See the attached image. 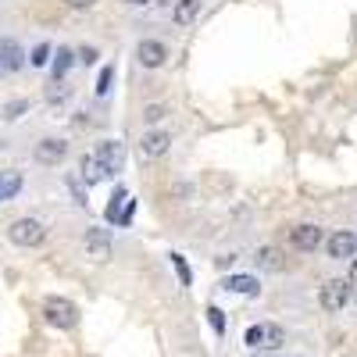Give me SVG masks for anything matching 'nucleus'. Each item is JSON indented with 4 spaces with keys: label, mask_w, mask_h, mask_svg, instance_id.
<instances>
[{
    "label": "nucleus",
    "mask_w": 357,
    "mask_h": 357,
    "mask_svg": "<svg viewBox=\"0 0 357 357\" xmlns=\"http://www.w3.org/2000/svg\"><path fill=\"white\" fill-rule=\"evenodd\" d=\"M243 343L250 350H275V347L286 343V333H282V325H275V321H257V325L247 329Z\"/></svg>",
    "instance_id": "obj_1"
},
{
    "label": "nucleus",
    "mask_w": 357,
    "mask_h": 357,
    "mask_svg": "<svg viewBox=\"0 0 357 357\" xmlns=\"http://www.w3.org/2000/svg\"><path fill=\"white\" fill-rule=\"evenodd\" d=\"M43 318L54 325V329H75L79 307L72 301H65V296H47L43 301Z\"/></svg>",
    "instance_id": "obj_2"
},
{
    "label": "nucleus",
    "mask_w": 357,
    "mask_h": 357,
    "mask_svg": "<svg viewBox=\"0 0 357 357\" xmlns=\"http://www.w3.org/2000/svg\"><path fill=\"white\" fill-rule=\"evenodd\" d=\"M43 236H47V229H43L40 218H18V222H11V229H8V240H11L15 247H40Z\"/></svg>",
    "instance_id": "obj_3"
},
{
    "label": "nucleus",
    "mask_w": 357,
    "mask_h": 357,
    "mask_svg": "<svg viewBox=\"0 0 357 357\" xmlns=\"http://www.w3.org/2000/svg\"><path fill=\"white\" fill-rule=\"evenodd\" d=\"M318 304L329 311V314L343 311L350 304V282L347 279H329V282L321 286V293H318Z\"/></svg>",
    "instance_id": "obj_4"
},
{
    "label": "nucleus",
    "mask_w": 357,
    "mask_h": 357,
    "mask_svg": "<svg viewBox=\"0 0 357 357\" xmlns=\"http://www.w3.org/2000/svg\"><path fill=\"white\" fill-rule=\"evenodd\" d=\"M97 165L107 172V178L114 175V172H122V165H126V143L122 139H104L100 146H97Z\"/></svg>",
    "instance_id": "obj_5"
},
{
    "label": "nucleus",
    "mask_w": 357,
    "mask_h": 357,
    "mask_svg": "<svg viewBox=\"0 0 357 357\" xmlns=\"http://www.w3.org/2000/svg\"><path fill=\"white\" fill-rule=\"evenodd\" d=\"M168 146H172V132L151 129V132H143V139H139V158L143 161H158V158L168 154Z\"/></svg>",
    "instance_id": "obj_6"
},
{
    "label": "nucleus",
    "mask_w": 357,
    "mask_h": 357,
    "mask_svg": "<svg viewBox=\"0 0 357 357\" xmlns=\"http://www.w3.org/2000/svg\"><path fill=\"white\" fill-rule=\"evenodd\" d=\"M136 57H139V65H143V68H161V65H165V57H168V47H165L161 40H139Z\"/></svg>",
    "instance_id": "obj_7"
},
{
    "label": "nucleus",
    "mask_w": 357,
    "mask_h": 357,
    "mask_svg": "<svg viewBox=\"0 0 357 357\" xmlns=\"http://www.w3.org/2000/svg\"><path fill=\"white\" fill-rule=\"evenodd\" d=\"M36 161L40 165H57V161H61L65 154H68V143L65 139H54V136H47V139H40L36 143Z\"/></svg>",
    "instance_id": "obj_8"
},
{
    "label": "nucleus",
    "mask_w": 357,
    "mask_h": 357,
    "mask_svg": "<svg viewBox=\"0 0 357 357\" xmlns=\"http://www.w3.org/2000/svg\"><path fill=\"white\" fill-rule=\"evenodd\" d=\"M86 254L93 261H107L111 257V232L107 229H89L86 232Z\"/></svg>",
    "instance_id": "obj_9"
},
{
    "label": "nucleus",
    "mask_w": 357,
    "mask_h": 357,
    "mask_svg": "<svg viewBox=\"0 0 357 357\" xmlns=\"http://www.w3.org/2000/svg\"><path fill=\"white\" fill-rule=\"evenodd\" d=\"M325 247H329V257H333V261L354 257V254H357V236H354V232H333Z\"/></svg>",
    "instance_id": "obj_10"
},
{
    "label": "nucleus",
    "mask_w": 357,
    "mask_h": 357,
    "mask_svg": "<svg viewBox=\"0 0 357 357\" xmlns=\"http://www.w3.org/2000/svg\"><path fill=\"white\" fill-rule=\"evenodd\" d=\"M289 243H293L296 250H318L321 229H318V225H296V229L289 232Z\"/></svg>",
    "instance_id": "obj_11"
},
{
    "label": "nucleus",
    "mask_w": 357,
    "mask_h": 357,
    "mask_svg": "<svg viewBox=\"0 0 357 357\" xmlns=\"http://www.w3.org/2000/svg\"><path fill=\"white\" fill-rule=\"evenodd\" d=\"M25 65V50L15 40H0V72H18Z\"/></svg>",
    "instance_id": "obj_12"
},
{
    "label": "nucleus",
    "mask_w": 357,
    "mask_h": 357,
    "mask_svg": "<svg viewBox=\"0 0 357 357\" xmlns=\"http://www.w3.org/2000/svg\"><path fill=\"white\" fill-rule=\"evenodd\" d=\"M225 289L229 293H243V296H257L261 293V286H257L254 275H229L225 279Z\"/></svg>",
    "instance_id": "obj_13"
},
{
    "label": "nucleus",
    "mask_w": 357,
    "mask_h": 357,
    "mask_svg": "<svg viewBox=\"0 0 357 357\" xmlns=\"http://www.w3.org/2000/svg\"><path fill=\"white\" fill-rule=\"evenodd\" d=\"M18 190H22V172L4 168V172H0V200H11V197H18Z\"/></svg>",
    "instance_id": "obj_14"
},
{
    "label": "nucleus",
    "mask_w": 357,
    "mask_h": 357,
    "mask_svg": "<svg viewBox=\"0 0 357 357\" xmlns=\"http://www.w3.org/2000/svg\"><path fill=\"white\" fill-rule=\"evenodd\" d=\"M72 61H75V54H72L68 47H57V54L50 57V72H54V82L68 75V68H72Z\"/></svg>",
    "instance_id": "obj_15"
},
{
    "label": "nucleus",
    "mask_w": 357,
    "mask_h": 357,
    "mask_svg": "<svg viewBox=\"0 0 357 357\" xmlns=\"http://www.w3.org/2000/svg\"><path fill=\"white\" fill-rule=\"evenodd\" d=\"M200 11V0H175V11H172V22L175 25H190Z\"/></svg>",
    "instance_id": "obj_16"
},
{
    "label": "nucleus",
    "mask_w": 357,
    "mask_h": 357,
    "mask_svg": "<svg viewBox=\"0 0 357 357\" xmlns=\"http://www.w3.org/2000/svg\"><path fill=\"white\" fill-rule=\"evenodd\" d=\"M79 175L86 178V186H93V183H100V178H107V172L97 165V158H93V154H86V158H82V165H79Z\"/></svg>",
    "instance_id": "obj_17"
},
{
    "label": "nucleus",
    "mask_w": 357,
    "mask_h": 357,
    "mask_svg": "<svg viewBox=\"0 0 357 357\" xmlns=\"http://www.w3.org/2000/svg\"><path fill=\"white\" fill-rule=\"evenodd\" d=\"M257 264H264V268H272V272H279V268H282L279 250H275V247H261V250H257Z\"/></svg>",
    "instance_id": "obj_18"
},
{
    "label": "nucleus",
    "mask_w": 357,
    "mask_h": 357,
    "mask_svg": "<svg viewBox=\"0 0 357 357\" xmlns=\"http://www.w3.org/2000/svg\"><path fill=\"white\" fill-rule=\"evenodd\" d=\"M50 43H40L36 50H33V57H29V65H33V68H43V65H50Z\"/></svg>",
    "instance_id": "obj_19"
},
{
    "label": "nucleus",
    "mask_w": 357,
    "mask_h": 357,
    "mask_svg": "<svg viewBox=\"0 0 357 357\" xmlns=\"http://www.w3.org/2000/svg\"><path fill=\"white\" fill-rule=\"evenodd\" d=\"M172 268L178 272V282H183V286H190V282H193V279H190V268H186V257H183V254H172Z\"/></svg>",
    "instance_id": "obj_20"
},
{
    "label": "nucleus",
    "mask_w": 357,
    "mask_h": 357,
    "mask_svg": "<svg viewBox=\"0 0 357 357\" xmlns=\"http://www.w3.org/2000/svg\"><path fill=\"white\" fill-rule=\"evenodd\" d=\"M111 82H114V65H104V72H100V79H97V97L107 93Z\"/></svg>",
    "instance_id": "obj_21"
},
{
    "label": "nucleus",
    "mask_w": 357,
    "mask_h": 357,
    "mask_svg": "<svg viewBox=\"0 0 357 357\" xmlns=\"http://www.w3.org/2000/svg\"><path fill=\"white\" fill-rule=\"evenodd\" d=\"M161 118H165V104H151V107H143V122H146V126L161 122Z\"/></svg>",
    "instance_id": "obj_22"
},
{
    "label": "nucleus",
    "mask_w": 357,
    "mask_h": 357,
    "mask_svg": "<svg viewBox=\"0 0 357 357\" xmlns=\"http://www.w3.org/2000/svg\"><path fill=\"white\" fill-rule=\"evenodd\" d=\"M207 318H211V329L222 336V333H225V314H222L218 307H207Z\"/></svg>",
    "instance_id": "obj_23"
},
{
    "label": "nucleus",
    "mask_w": 357,
    "mask_h": 357,
    "mask_svg": "<svg viewBox=\"0 0 357 357\" xmlns=\"http://www.w3.org/2000/svg\"><path fill=\"white\" fill-rule=\"evenodd\" d=\"M22 111H29V100H11V104L4 107V118H8V122H15Z\"/></svg>",
    "instance_id": "obj_24"
},
{
    "label": "nucleus",
    "mask_w": 357,
    "mask_h": 357,
    "mask_svg": "<svg viewBox=\"0 0 357 357\" xmlns=\"http://www.w3.org/2000/svg\"><path fill=\"white\" fill-rule=\"evenodd\" d=\"M68 190L75 193V204H86V193H82V186H79V175H68Z\"/></svg>",
    "instance_id": "obj_25"
},
{
    "label": "nucleus",
    "mask_w": 357,
    "mask_h": 357,
    "mask_svg": "<svg viewBox=\"0 0 357 357\" xmlns=\"http://www.w3.org/2000/svg\"><path fill=\"white\" fill-rule=\"evenodd\" d=\"M79 61L93 65V61H97V50H93V47H82V50H79Z\"/></svg>",
    "instance_id": "obj_26"
},
{
    "label": "nucleus",
    "mask_w": 357,
    "mask_h": 357,
    "mask_svg": "<svg viewBox=\"0 0 357 357\" xmlns=\"http://www.w3.org/2000/svg\"><path fill=\"white\" fill-rule=\"evenodd\" d=\"M68 8H79V11H86V8H93V0H65Z\"/></svg>",
    "instance_id": "obj_27"
},
{
    "label": "nucleus",
    "mask_w": 357,
    "mask_h": 357,
    "mask_svg": "<svg viewBox=\"0 0 357 357\" xmlns=\"http://www.w3.org/2000/svg\"><path fill=\"white\" fill-rule=\"evenodd\" d=\"M347 282H350V286H357V257L350 261V275H347Z\"/></svg>",
    "instance_id": "obj_28"
},
{
    "label": "nucleus",
    "mask_w": 357,
    "mask_h": 357,
    "mask_svg": "<svg viewBox=\"0 0 357 357\" xmlns=\"http://www.w3.org/2000/svg\"><path fill=\"white\" fill-rule=\"evenodd\" d=\"M126 4H132V8H143V4H154V0H126Z\"/></svg>",
    "instance_id": "obj_29"
}]
</instances>
